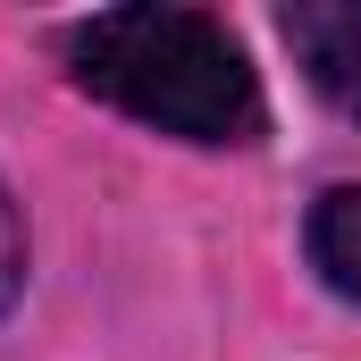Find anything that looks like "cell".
I'll return each mask as SVG.
<instances>
[{
  "mask_svg": "<svg viewBox=\"0 0 361 361\" xmlns=\"http://www.w3.org/2000/svg\"><path fill=\"white\" fill-rule=\"evenodd\" d=\"M76 85L118 101L126 118L185 135V143H252L261 135V76L244 59V42L169 0H135V8H101L68 42Z\"/></svg>",
  "mask_w": 361,
  "mask_h": 361,
  "instance_id": "6da1fadb",
  "label": "cell"
},
{
  "mask_svg": "<svg viewBox=\"0 0 361 361\" xmlns=\"http://www.w3.org/2000/svg\"><path fill=\"white\" fill-rule=\"evenodd\" d=\"M286 42L311 68V85L328 92L345 118H361V8L353 0H302V8H286Z\"/></svg>",
  "mask_w": 361,
  "mask_h": 361,
  "instance_id": "7a4b0ae2",
  "label": "cell"
},
{
  "mask_svg": "<svg viewBox=\"0 0 361 361\" xmlns=\"http://www.w3.org/2000/svg\"><path fill=\"white\" fill-rule=\"evenodd\" d=\"M311 261L336 294L361 302V185H336L319 210H311Z\"/></svg>",
  "mask_w": 361,
  "mask_h": 361,
  "instance_id": "3957f363",
  "label": "cell"
},
{
  "mask_svg": "<svg viewBox=\"0 0 361 361\" xmlns=\"http://www.w3.org/2000/svg\"><path fill=\"white\" fill-rule=\"evenodd\" d=\"M17 286H25V227H17V210L0 193V311L17 302Z\"/></svg>",
  "mask_w": 361,
  "mask_h": 361,
  "instance_id": "277c9868",
  "label": "cell"
}]
</instances>
